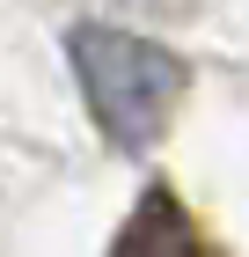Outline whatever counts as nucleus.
<instances>
[{"label": "nucleus", "mask_w": 249, "mask_h": 257, "mask_svg": "<svg viewBox=\"0 0 249 257\" xmlns=\"http://www.w3.org/2000/svg\"><path fill=\"white\" fill-rule=\"evenodd\" d=\"M66 44H74V74H81V96H88L96 125L125 155H147L154 140L176 125V103L191 88V66L176 59L169 44L132 37L117 22H81Z\"/></svg>", "instance_id": "f257e3e1"}, {"label": "nucleus", "mask_w": 249, "mask_h": 257, "mask_svg": "<svg viewBox=\"0 0 249 257\" xmlns=\"http://www.w3.org/2000/svg\"><path fill=\"white\" fill-rule=\"evenodd\" d=\"M125 8H139V15H191L198 0H125Z\"/></svg>", "instance_id": "7ed1b4c3"}, {"label": "nucleus", "mask_w": 249, "mask_h": 257, "mask_svg": "<svg viewBox=\"0 0 249 257\" xmlns=\"http://www.w3.org/2000/svg\"><path fill=\"white\" fill-rule=\"evenodd\" d=\"M110 257H227V250L198 228V213L169 191V184H147L139 206H132V220L117 228Z\"/></svg>", "instance_id": "f03ea898"}]
</instances>
